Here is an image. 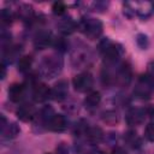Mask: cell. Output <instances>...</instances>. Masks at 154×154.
Wrapping results in <instances>:
<instances>
[{
	"label": "cell",
	"instance_id": "1",
	"mask_svg": "<svg viewBox=\"0 0 154 154\" xmlns=\"http://www.w3.org/2000/svg\"><path fill=\"white\" fill-rule=\"evenodd\" d=\"M63 65V59L58 54H51L48 57H45V59L40 64V75L45 78H54L60 75Z\"/></svg>",
	"mask_w": 154,
	"mask_h": 154
},
{
	"label": "cell",
	"instance_id": "2",
	"mask_svg": "<svg viewBox=\"0 0 154 154\" xmlns=\"http://www.w3.org/2000/svg\"><path fill=\"white\" fill-rule=\"evenodd\" d=\"M124 13L128 17L134 14L140 18H148L154 13V2L152 1H126L124 4Z\"/></svg>",
	"mask_w": 154,
	"mask_h": 154
},
{
	"label": "cell",
	"instance_id": "3",
	"mask_svg": "<svg viewBox=\"0 0 154 154\" xmlns=\"http://www.w3.org/2000/svg\"><path fill=\"white\" fill-rule=\"evenodd\" d=\"M99 51L102 53V55L107 63H116L124 53L123 47L119 43H114L107 37L100 41Z\"/></svg>",
	"mask_w": 154,
	"mask_h": 154
},
{
	"label": "cell",
	"instance_id": "4",
	"mask_svg": "<svg viewBox=\"0 0 154 154\" xmlns=\"http://www.w3.org/2000/svg\"><path fill=\"white\" fill-rule=\"evenodd\" d=\"M79 30L83 32L84 36H87L89 40H96L101 36L103 25L100 19L96 18H84L78 24Z\"/></svg>",
	"mask_w": 154,
	"mask_h": 154
},
{
	"label": "cell",
	"instance_id": "5",
	"mask_svg": "<svg viewBox=\"0 0 154 154\" xmlns=\"http://www.w3.org/2000/svg\"><path fill=\"white\" fill-rule=\"evenodd\" d=\"M153 93H154V78L150 77L148 73L140 76L134 88V95L138 99L147 100L152 97Z\"/></svg>",
	"mask_w": 154,
	"mask_h": 154
},
{
	"label": "cell",
	"instance_id": "6",
	"mask_svg": "<svg viewBox=\"0 0 154 154\" xmlns=\"http://www.w3.org/2000/svg\"><path fill=\"white\" fill-rule=\"evenodd\" d=\"M94 84V78L91 76V73L89 72H82L78 73L73 77L72 79V85L73 88L79 91V93H87L90 91Z\"/></svg>",
	"mask_w": 154,
	"mask_h": 154
},
{
	"label": "cell",
	"instance_id": "7",
	"mask_svg": "<svg viewBox=\"0 0 154 154\" xmlns=\"http://www.w3.org/2000/svg\"><path fill=\"white\" fill-rule=\"evenodd\" d=\"M69 94V83L65 79L58 81L51 89V97L55 101H63Z\"/></svg>",
	"mask_w": 154,
	"mask_h": 154
},
{
	"label": "cell",
	"instance_id": "8",
	"mask_svg": "<svg viewBox=\"0 0 154 154\" xmlns=\"http://www.w3.org/2000/svg\"><path fill=\"white\" fill-rule=\"evenodd\" d=\"M17 117L22 122H30L36 117V108L32 103H22L17 109Z\"/></svg>",
	"mask_w": 154,
	"mask_h": 154
},
{
	"label": "cell",
	"instance_id": "9",
	"mask_svg": "<svg viewBox=\"0 0 154 154\" xmlns=\"http://www.w3.org/2000/svg\"><path fill=\"white\" fill-rule=\"evenodd\" d=\"M54 37L52 36V34L47 30H41L36 34L35 38H34V46L37 49H45L48 46L53 45Z\"/></svg>",
	"mask_w": 154,
	"mask_h": 154
},
{
	"label": "cell",
	"instance_id": "10",
	"mask_svg": "<svg viewBox=\"0 0 154 154\" xmlns=\"http://www.w3.org/2000/svg\"><path fill=\"white\" fill-rule=\"evenodd\" d=\"M144 118H146L144 109H141V108H130L125 116V120L130 126L141 124L144 120Z\"/></svg>",
	"mask_w": 154,
	"mask_h": 154
},
{
	"label": "cell",
	"instance_id": "11",
	"mask_svg": "<svg viewBox=\"0 0 154 154\" xmlns=\"http://www.w3.org/2000/svg\"><path fill=\"white\" fill-rule=\"evenodd\" d=\"M51 97V89L42 83H37L32 88V99L36 102H45Z\"/></svg>",
	"mask_w": 154,
	"mask_h": 154
},
{
	"label": "cell",
	"instance_id": "12",
	"mask_svg": "<svg viewBox=\"0 0 154 154\" xmlns=\"http://www.w3.org/2000/svg\"><path fill=\"white\" fill-rule=\"evenodd\" d=\"M47 128L51 130V131H54V132H63L66 130L67 128V120L65 118V116L63 114H57L51 119L49 124L47 125Z\"/></svg>",
	"mask_w": 154,
	"mask_h": 154
},
{
	"label": "cell",
	"instance_id": "13",
	"mask_svg": "<svg viewBox=\"0 0 154 154\" xmlns=\"http://www.w3.org/2000/svg\"><path fill=\"white\" fill-rule=\"evenodd\" d=\"M25 84L14 83L8 88V97L12 102H19L25 96Z\"/></svg>",
	"mask_w": 154,
	"mask_h": 154
},
{
	"label": "cell",
	"instance_id": "14",
	"mask_svg": "<svg viewBox=\"0 0 154 154\" xmlns=\"http://www.w3.org/2000/svg\"><path fill=\"white\" fill-rule=\"evenodd\" d=\"M77 26H78V25L76 24V22H75L72 18H70V17H64V18H61V19L59 20V23H58V29H59V31H60L61 34H64V35H70V34H72V32L76 30Z\"/></svg>",
	"mask_w": 154,
	"mask_h": 154
},
{
	"label": "cell",
	"instance_id": "15",
	"mask_svg": "<svg viewBox=\"0 0 154 154\" xmlns=\"http://www.w3.org/2000/svg\"><path fill=\"white\" fill-rule=\"evenodd\" d=\"M84 136L90 144H99L103 138V132L97 126H91V128L89 126Z\"/></svg>",
	"mask_w": 154,
	"mask_h": 154
},
{
	"label": "cell",
	"instance_id": "16",
	"mask_svg": "<svg viewBox=\"0 0 154 154\" xmlns=\"http://www.w3.org/2000/svg\"><path fill=\"white\" fill-rule=\"evenodd\" d=\"M101 102V95L99 91L96 90H93V91H89L84 99V106L85 108L88 109H94L96 108Z\"/></svg>",
	"mask_w": 154,
	"mask_h": 154
},
{
	"label": "cell",
	"instance_id": "17",
	"mask_svg": "<svg viewBox=\"0 0 154 154\" xmlns=\"http://www.w3.org/2000/svg\"><path fill=\"white\" fill-rule=\"evenodd\" d=\"M20 132V129L19 126L16 124V123H7L4 128H1V135L6 140H12L14 137H17Z\"/></svg>",
	"mask_w": 154,
	"mask_h": 154
},
{
	"label": "cell",
	"instance_id": "18",
	"mask_svg": "<svg viewBox=\"0 0 154 154\" xmlns=\"http://www.w3.org/2000/svg\"><path fill=\"white\" fill-rule=\"evenodd\" d=\"M117 81L122 84H128L131 79V69L126 65V64H122L118 69V73H117Z\"/></svg>",
	"mask_w": 154,
	"mask_h": 154
},
{
	"label": "cell",
	"instance_id": "19",
	"mask_svg": "<svg viewBox=\"0 0 154 154\" xmlns=\"http://www.w3.org/2000/svg\"><path fill=\"white\" fill-rule=\"evenodd\" d=\"M18 16L23 22H31L34 18V8L30 5H22L18 8Z\"/></svg>",
	"mask_w": 154,
	"mask_h": 154
},
{
	"label": "cell",
	"instance_id": "20",
	"mask_svg": "<svg viewBox=\"0 0 154 154\" xmlns=\"http://www.w3.org/2000/svg\"><path fill=\"white\" fill-rule=\"evenodd\" d=\"M54 116H55V113H54V109H53L51 106H45V107H43V108L40 111L38 118H40V120H41L42 125L47 126V125L49 124L51 119H52Z\"/></svg>",
	"mask_w": 154,
	"mask_h": 154
},
{
	"label": "cell",
	"instance_id": "21",
	"mask_svg": "<svg viewBox=\"0 0 154 154\" xmlns=\"http://www.w3.org/2000/svg\"><path fill=\"white\" fill-rule=\"evenodd\" d=\"M124 140H125V142L128 143V146L129 147H131V148H138L140 146H141V138L138 137V135L135 132V131H132V130H130V131H128L126 134H125V136H124Z\"/></svg>",
	"mask_w": 154,
	"mask_h": 154
},
{
	"label": "cell",
	"instance_id": "22",
	"mask_svg": "<svg viewBox=\"0 0 154 154\" xmlns=\"http://www.w3.org/2000/svg\"><path fill=\"white\" fill-rule=\"evenodd\" d=\"M31 65H32V58L30 55H24V57L19 58V60H18V70L23 73L28 72L30 70Z\"/></svg>",
	"mask_w": 154,
	"mask_h": 154
},
{
	"label": "cell",
	"instance_id": "23",
	"mask_svg": "<svg viewBox=\"0 0 154 154\" xmlns=\"http://www.w3.org/2000/svg\"><path fill=\"white\" fill-rule=\"evenodd\" d=\"M144 138L149 142H154V120L147 124L144 129Z\"/></svg>",
	"mask_w": 154,
	"mask_h": 154
},
{
	"label": "cell",
	"instance_id": "24",
	"mask_svg": "<svg viewBox=\"0 0 154 154\" xmlns=\"http://www.w3.org/2000/svg\"><path fill=\"white\" fill-rule=\"evenodd\" d=\"M53 46L59 51V52H65L67 49V42L64 37H55L53 41Z\"/></svg>",
	"mask_w": 154,
	"mask_h": 154
},
{
	"label": "cell",
	"instance_id": "25",
	"mask_svg": "<svg viewBox=\"0 0 154 154\" xmlns=\"http://www.w3.org/2000/svg\"><path fill=\"white\" fill-rule=\"evenodd\" d=\"M52 10H53V13H54V14H57V16H63V14L65 13L66 6H65L64 2L58 1V2H54V4H53Z\"/></svg>",
	"mask_w": 154,
	"mask_h": 154
},
{
	"label": "cell",
	"instance_id": "26",
	"mask_svg": "<svg viewBox=\"0 0 154 154\" xmlns=\"http://www.w3.org/2000/svg\"><path fill=\"white\" fill-rule=\"evenodd\" d=\"M102 120L106 122V123H111V124H113V123H116V122L118 120V114H117L116 112H113V111H107V112L103 113Z\"/></svg>",
	"mask_w": 154,
	"mask_h": 154
},
{
	"label": "cell",
	"instance_id": "27",
	"mask_svg": "<svg viewBox=\"0 0 154 154\" xmlns=\"http://www.w3.org/2000/svg\"><path fill=\"white\" fill-rule=\"evenodd\" d=\"M0 18H1V22H2V24H5V25H8V24H11V22H12V13H11V11H10V10H6V8H4V10L1 11Z\"/></svg>",
	"mask_w": 154,
	"mask_h": 154
},
{
	"label": "cell",
	"instance_id": "28",
	"mask_svg": "<svg viewBox=\"0 0 154 154\" xmlns=\"http://www.w3.org/2000/svg\"><path fill=\"white\" fill-rule=\"evenodd\" d=\"M136 42L141 49H147L148 47V37L144 34H138L136 37Z\"/></svg>",
	"mask_w": 154,
	"mask_h": 154
},
{
	"label": "cell",
	"instance_id": "29",
	"mask_svg": "<svg viewBox=\"0 0 154 154\" xmlns=\"http://www.w3.org/2000/svg\"><path fill=\"white\" fill-rule=\"evenodd\" d=\"M144 113L147 117H154V106L153 105H149L144 108Z\"/></svg>",
	"mask_w": 154,
	"mask_h": 154
},
{
	"label": "cell",
	"instance_id": "30",
	"mask_svg": "<svg viewBox=\"0 0 154 154\" xmlns=\"http://www.w3.org/2000/svg\"><path fill=\"white\" fill-rule=\"evenodd\" d=\"M57 150H58V154H69V149L66 148V146L64 143H60L59 147L57 148Z\"/></svg>",
	"mask_w": 154,
	"mask_h": 154
},
{
	"label": "cell",
	"instance_id": "31",
	"mask_svg": "<svg viewBox=\"0 0 154 154\" xmlns=\"http://www.w3.org/2000/svg\"><path fill=\"white\" fill-rule=\"evenodd\" d=\"M111 154H128V153H126V150H125L124 148H122V147H116V148L112 150Z\"/></svg>",
	"mask_w": 154,
	"mask_h": 154
},
{
	"label": "cell",
	"instance_id": "32",
	"mask_svg": "<svg viewBox=\"0 0 154 154\" xmlns=\"http://www.w3.org/2000/svg\"><path fill=\"white\" fill-rule=\"evenodd\" d=\"M148 75L154 78V60L150 61L149 65H148Z\"/></svg>",
	"mask_w": 154,
	"mask_h": 154
},
{
	"label": "cell",
	"instance_id": "33",
	"mask_svg": "<svg viewBox=\"0 0 154 154\" xmlns=\"http://www.w3.org/2000/svg\"><path fill=\"white\" fill-rule=\"evenodd\" d=\"M1 69H2V73H1V78L4 79L5 78V76H6V66H5V64L2 63V65H1Z\"/></svg>",
	"mask_w": 154,
	"mask_h": 154
},
{
	"label": "cell",
	"instance_id": "34",
	"mask_svg": "<svg viewBox=\"0 0 154 154\" xmlns=\"http://www.w3.org/2000/svg\"><path fill=\"white\" fill-rule=\"evenodd\" d=\"M89 154H105V153L101 152V150H97V149H96V150H91Z\"/></svg>",
	"mask_w": 154,
	"mask_h": 154
},
{
	"label": "cell",
	"instance_id": "35",
	"mask_svg": "<svg viewBox=\"0 0 154 154\" xmlns=\"http://www.w3.org/2000/svg\"><path fill=\"white\" fill-rule=\"evenodd\" d=\"M47 154H51V153H47Z\"/></svg>",
	"mask_w": 154,
	"mask_h": 154
}]
</instances>
